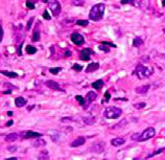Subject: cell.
Returning a JSON list of instances; mask_svg holds the SVG:
<instances>
[{"label": "cell", "instance_id": "obj_1", "mask_svg": "<svg viewBox=\"0 0 165 160\" xmlns=\"http://www.w3.org/2000/svg\"><path fill=\"white\" fill-rule=\"evenodd\" d=\"M105 10H106L105 3H98L96 6H93L92 9L90 10V13H89L90 20H92L94 22L100 21L103 19V15H105Z\"/></svg>", "mask_w": 165, "mask_h": 160}, {"label": "cell", "instance_id": "obj_2", "mask_svg": "<svg viewBox=\"0 0 165 160\" xmlns=\"http://www.w3.org/2000/svg\"><path fill=\"white\" fill-rule=\"evenodd\" d=\"M121 114H122V110H121L120 108L111 106V107L106 108L105 112H103V116L109 119H117L120 117Z\"/></svg>", "mask_w": 165, "mask_h": 160}, {"label": "cell", "instance_id": "obj_3", "mask_svg": "<svg viewBox=\"0 0 165 160\" xmlns=\"http://www.w3.org/2000/svg\"><path fill=\"white\" fill-rule=\"evenodd\" d=\"M152 72H153V71L149 70L148 68H146L145 66H143L141 64L137 65L136 70H135L136 75L138 77V78H140V80H143V78L149 77V75L152 74Z\"/></svg>", "mask_w": 165, "mask_h": 160}, {"label": "cell", "instance_id": "obj_4", "mask_svg": "<svg viewBox=\"0 0 165 160\" xmlns=\"http://www.w3.org/2000/svg\"><path fill=\"white\" fill-rule=\"evenodd\" d=\"M155 134H156V131H155V129L153 128V127H149V128L145 129V130H144V131L140 134L138 141H145V140H148V139L153 138V137L155 136Z\"/></svg>", "mask_w": 165, "mask_h": 160}, {"label": "cell", "instance_id": "obj_5", "mask_svg": "<svg viewBox=\"0 0 165 160\" xmlns=\"http://www.w3.org/2000/svg\"><path fill=\"white\" fill-rule=\"evenodd\" d=\"M48 6L51 10L53 16H58L61 12V4L58 0H48Z\"/></svg>", "mask_w": 165, "mask_h": 160}, {"label": "cell", "instance_id": "obj_6", "mask_svg": "<svg viewBox=\"0 0 165 160\" xmlns=\"http://www.w3.org/2000/svg\"><path fill=\"white\" fill-rule=\"evenodd\" d=\"M105 146H106L105 142H100L99 141V142H96V143H93L89 150H90V152L99 154V153H101V152L105 151Z\"/></svg>", "mask_w": 165, "mask_h": 160}, {"label": "cell", "instance_id": "obj_7", "mask_svg": "<svg viewBox=\"0 0 165 160\" xmlns=\"http://www.w3.org/2000/svg\"><path fill=\"white\" fill-rule=\"evenodd\" d=\"M71 41L74 43L75 45H77V46H81V45H83L84 43H85V39H84L83 36L78 34V32H73V34L71 35Z\"/></svg>", "mask_w": 165, "mask_h": 160}, {"label": "cell", "instance_id": "obj_8", "mask_svg": "<svg viewBox=\"0 0 165 160\" xmlns=\"http://www.w3.org/2000/svg\"><path fill=\"white\" fill-rule=\"evenodd\" d=\"M43 135L41 133H38V132H34V131H25L22 133V137L25 139L28 138H38V137H42Z\"/></svg>", "mask_w": 165, "mask_h": 160}, {"label": "cell", "instance_id": "obj_9", "mask_svg": "<svg viewBox=\"0 0 165 160\" xmlns=\"http://www.w3.org/2000/svg\"><path fill=\"white\" fill-rule=\"evenodd\" d=\"M45 85H46V87H48L49 89H51V90H55V91H63L62 88L60 87V85L58 84L57 82H54V81H51V80H48L45 82Z\"/></svg>", "mask_w": 165, "mask_h": 160}, {"label": "cell", "instance_id": "obj_10", "mask_svg": "<svg viewBox=\"0 0 165 160\" xmlns=\"http://www.w3.org/2000/svg\"><path fill=\"white\" fill-rule=\"evenodd\" d=\"M91 53H92V51L89 48H85L80 52V59L83 61H90Z\"/></svg>", "mask_w": 165, "mask_h": 160}, {"label": "cell", "instance_id": "obj_11", "mask_svg": "<svg viewBox=\"0 0 165 160\" xmlns=\"http://www.w3.org/2000/svg\"><path fill=\"white\" fill-rule=\"evenodd\" d=\"M85 142H86L85 137L78 136L77 138H75L74 140L71 142L70 147H71V148H77V147H81V146H83V144H85Z\"/></svg>", "mask_w": 165, "mask_h": 160}, {"label": "cell", "instance_id": "obj_12", "mask_svg": "<svg viewBox=\"0 0 165 160\" xmlns=\"http://www.w3.org/2000/svg\"><path fill=\"white\" fill-rule=\"evenodd\" d=\"M98 68H99V64L98 63H96V62H92V63H90L88 66H87V68H86V72H93V71H95V70H97Z\"/></svg>", "mask_w": 165, "mask_h": 160}, {"label": "cell", "instance_id": "obj_13", "mask_svg": "<svg viewBox=\"0 0 165 160\" xmlns=\"http://www.w3.org/2000/svg\"><path fill=\"white\" fill-rule=\"evenodd\" d=\"M126 142V139L124 138H120V137H118V138H114L111 140V144H112L113 147H120V146H122V144Z\"/></svg>", "mask_w": 165, "mask_h": 160}, {"label": "cell", "instance_id": "obj_14", "mask_svg": "<svg viewBox=\"0 0 165 160\" xmlns=\"http://www.w3.org/2000/svg\"><path fill=\"white\" fill-rule=\"evenodd\" d=\"M32 144L36 148H39V147H44L45 144H46V141L43 140L41 137H38V138H36L34 141L32 142Z\"/></svg>", "mask_w": 165, "mask_h": 160}, {"label": "cell", "instance_id": "obj_15", "mask_svg": "<svg viewBox=\"0 0 165 160\" xmlns=\"http://www.w3.org/2000/svg\"><path fill=\"white\" fill-rule=\"evenodd\" d=\"M15 104H16V107H18V108H21V107H24L25 105L27 104V101L25 98L23 97H17L16 100H15Z\"/></svg>", "mask_w": 165, "mask_h": 160}, {"label": "cell", "instance_id": "obj_16", "mask_svg": "<svg viewBox=\"0 0 165 160\" xmlns=\"http://www.w3.org/2000/svg\"><path fill=\"white\" fill-rule=\"evenodd\" d=\"M18 138H19V135H18L17 133H11V134H7V135L6 136V140L7 142L16 141Z\"/></svg>", "mask_w": 165, "mask_h": 160}, {"label": "cell", "instance_id": "obj_17", "mask_svg": "<svg viewBox=\"0 0 165 160\" xmlns=\"http://www.w3.org/2000/svg\"><path fill=\"white\" fill-rule=\"evenodd\" d=\"M148 89H149V85L140 86V87H137L136 88V92L139 93V94H145V93L148 91Z\"/></svg>", "mask_w": 165, "mask_h": 160}, {"label": "cell", "instance_id": "obj_18", "mask_svg": "<svg viewBox=\"0 0 165 160\" xmlns=\"http://www.w3.org/2000/svg\"><path fill=\"white\" fill-rule=\"evenodd\" d=\"M96 98H97V94H96L95 92H93V91H89L87 93V101L88 103H92V101H94Z\"/></svg>", "mask_w": 165, "mask_h": 160}, {"label": "cell", "instance_id": "obj_19", "mask_svg": "<svg viewBox=\"0 0 165 160\" xmlns=\"http://www.w3.org/2000/svg\"><path fill=\"white\" fill-rule=\"evenodd\" d=\"M141 45H143V40L140 37H136L133 40V46L134 47H140Z\"/></svg>", "mask_w": 165, "mask_h": 160}, {"label": "cell", "instance_id": "obj_20", "mask_svg": "<svg viewBox=\"0 0 165 160\" xmlns=\"http://www.w3.org/2000/svg\"><path fill=\"white\" fill-rule=\"evenodd\" d=\"M83 121H84V124L91 126V124H93L95 123V118L94 117H91V116H87V117H84L83 118Z\"/></svg>", "mask_w": 165, "mask_h": 160}, {"label": "cell", "instance_id": "obj_21", "mask_svg": "<svg viewBox=\"0 0 165 160\" xmlns=\"http://www.w3.org/2000/svg\"><path fill=\"white\" fill-rule=\"evenodd\" d=\"M103 86V80H97L94 83H92V87L94 89H100Z\"/></svg>", "mask_w": 165, "mask_h": 160}, {"label": "cell", "instance_id": "obj_22", "mask_svg": "<svg viewBox=\"0 0 165 160\" xmlns=\"http://www.w3.org/2000/svg\"><path fill=\"white\" fill-rule=\"evenodd\" d=\"M1 74L6 75V77H9V78H17L18 77V73L11 72V71H3V70H2L1 71Z\"/></svg>", "mask_w": 165, "mask_h": 160}, {"label": "cell", "instance_id": "obj_23", "mask_svg": "<svg viewBox=\"0 0 165 160\" xmlns=\"http://www.w3.org/2000/svg\"><path fill=\"white\" fill-rule=\"evenodd\" d=\"M26 52L28 53V55H35V53L37 52V48L32 46V45H27V46H26Z\"/></svg>", "mask_w": 165, "mask_h": 160}, {"label": "cell", "instance_id": "obj_24", "mask_svg": "<svg viewBox=\"0 0 165 160\" xmlns=\"http://www.w3.org/2000/svg\"><path fill=\"white\" fill-rule=\"evenodd\" d=\"M38 158L39 159H49V155H48V152L47 151H42V152H40V154H39V156H38Z\"/></svg>", "mask_w": 165, "mask_h": 160}, {"label": "cell", "instance_id": "obj_25", "mask_svg": "<svg viewBox=\"0 0 165 160\" xmlns=\"http://www.w3.org/2000/svg\"><path fill=\"white\" fill-rule=\"evenodd\" d=\"M32 41H34V42L40 41V32H39V30H35V32H34V35H32Z\"/></svg>", "mask_w": 165, "mask_h": 160}, {"label": "cell", "instance_id": "obj_26", "mask_svg": "<svg viewBox=\"0 0 165 160\" xmlns=\"http://www.w3.org/2000/svg\"><path fill=\"white\" fill-rule=\"evenodd\" d=\"M86 0H72V4L75 6H83Z\"/></svg>", "mask_w": 165, "mask_h": 160}, {"label": "cell", "instance_id": "obj_27", "mask_svg": "<svg viewBox=\"0 0 165 160\" xmlns=\"http://www.w3.org/2000/svg\"><path fill=\"white\" fill-rule=\"evenodd\" d=\"M62 70V67H51L49 69V71H50V73H51V74H58V73L60 72V71Z\"/></svg>", "mask_w": 165, "mask_h": 160}, {"label": "cell", "instance_id": "obj_28", "mask_svg": "<svg viewBox=\"0 0 165 160\" xmlns=\"http://www.w3.org/2000/svg\"><path fill=\"white\" fill-rule=\"evenodd\" d=\"M164 150H165L164 148L157 150V151H155V152H153V153H151L149 155H148V157H146V158H151V157H153V156H156V155H158L159 153H162V152H163Z\"/></svg>", "mask_w": 165, "mask_h": 160}, {"label": "cell", "instance_id": "obj_29", "mask_svg": "<svg viewBox=\"0 0 165 160\" xmlns=\"http://www.w3.org/2000/svg\"><path fill=\"white\" fill-rule=\"evenodd\" d=\"M77 24L80 25V26H87V25L89 24V21L88 20H77Z\"/></svg>", "mask_w": 165, "mask_h": 160}, {"label": "cell", "instance_id": "obj_30", "mask_svg": "<svg viewBox=\"0 0 165 160\" xmlns=\"http://www.w3.org/2000/svg\"><path fill=\"white\" fill-rule=\"evenodd\" d=\"M75 100H77V101H80V105H81V106H84V107H85L86 101L83 98V96H81V95H77V96H75Z\"/></svg>", "mask_w": 165, "mask_h": 160}, {"label": "cell", "instance_id": "obj_31", "mask_svg": "<svg viewBox=\"0 0 165 160\" xmlns=\"http://www.w3.org/2000/svg\"><path fill=\"white\" fill-rule=\"evenodd\" d=\"M144 107H146V103H138V104H135L134 105V108L135 109H142V108H144Z\"/></svg>", "mask_w": 165, "mask_h": 160}, {"label": "cell", "instance_id": "obj_32", "mask_svg": "<svg viewBox=\"0 0 165 160\" xmlns=\"http://www.w3.org/2000/svg\"><path fill=\"white\" fill-rule=\"evenodd\" d=\"M121 4H131V6H135V1L134 0H121Z\"/></svg>", "mask_w": 165, "mask_h": 160}, {"label": "cell", "instance_id": "obj_33", "mask_svg": "<svg viewBox=\"0 0 165 160\" xmlns=\"http://www.w3.org/2000/svg\"><path fill=\"white\" fill-rule=\"evenodd\" d=\"M126 124V119H122V121H121V123H118L117 124H115V126H113V128L112 129H116V128H118V127H122L123 124Z\"/></svg>", "mask_w": 165, "mask_h": 160}, {"label": "cell", "instance_id": "obj_34", "mask_svg": "<svg viewBox=\"0 0 165 160\" xmlns=\"http://www.w3.org/2000/svg\"><path fill=\"white\" fill-rule=\"evenodd\" d=\"M72 69H74L75 71H81L83 69V66L82 65H78V64H74L72 66Z\"/></svg>", "mask_w": 165, "mask_h": 160}, {"label": "cell", "instance_id": "obj_35", "mask_svg": "<svg viewBox=\"0 0 165 160\" xmlns=\"http://www.w3.org/2000/svg\"><path fill=\"white\" fill-rule=\"evenodd\" d=\"M43 18H44V19H46V20H50V19H51V17H50L49 13H48L46 10H45L44 13H43Z\"/></svg>", "mask_w": 165, "mask_h": 160}, {"label": "cell", "instance_id": "obj_36", "mask_svg": "<svg viewBox=\"0 0 165 160\" xmlns=\"http://www.w3.org/2000/svg\"><path fill=\"white\" fill-rule=\"evenodd\" d=\"M26 6L28 7V9H30V10H34L35 9V4L32 3V1H29V0H27V1H26Z\"/></svg>", "mask_w": 165, "mask_h": 160}, {"label": "cell", "instance_id": "obj_37", "mask_svg": "<svg viewBox=\"0 0 165 160\" xmlns=\"http://www.w3.org/2000/svg\"><path fill=\"white\" fill-rule=\"evenodd\" d=\"M32 22H34V18H30L29 21H28V23H27V25H26V29H27V30H29L30 29H32Z\"/></svg>", "mask_w": 165, "mask_h": 160}, {"label": "cell", "instance_id": "obj_38", "mask_svg": "<svg viewBox=\"0 0 165 160\" xmlns=\"http://www.w3.org/2000/svg\"><path fill=\"white\" fill-rule=\"evenodd\" d=\"M99 49L103 50L106 52H109V48L106 47V44H103V43H101V45H99Z\"/></svg>", "mask_w": 165, "mask_h": 160}, {"label": "cell", "instance_id": "obj_39", "mask_svg": "<svg viewBox=\"0 0 165 160\" xmlns=\"http://www.w3.org/2000/svg\"><path fill=\"white\" fill-rule=\"evenodd\" d=\"M61 120H62L63 123H67V121H74V120H72V118L71 117H63Z\"/></svg>", "mask_w": 165, "mask_h": 160}, {"label": "cell", "instance_id": "obj_40", "mask_svg": "<svg viewBox=\"0 0 165 160\" xmlns=\"http://www.w3.org/2000/svg\"><path fill=\"white\" fill-rule=\"evenodd\" d=\"M139 136H140V134H134L132 138H133L134 140H136V139H137V140H138V139H139Z\"/></svg>", "mask_w": 165, "mask_h": 160}, {"label": "cell", "instance_id": "obj_41", "mask_svg": "<svg viewBox=\"0 0 165 160\" xmlns=\"http://www.w3.org/2000/svg\"><path fill=\"white\" fill-rule=\"evenodd\" d=\"M106 100L107 101H109V100H110V93H109V91H106Z\"/></svg>", "mask_w": 165, "mask_h": 160}, {"label": "cell", "instance_id": "obj_42", "mask_svg": "<svg viewBox=\"0 0 165 160\" xmlns=\"http://www.w3.org/2000/svg\"><path fill=\"white\" fill-rule=\"evenodd\" d=\"M72 53H71V51H69V50H66V52H65V55L66 57H69V55H71Z\"/></svg>", "mask_w": 165, "mask_h": 160}, {"label": "cell", "instance_id": "obj_43", "mask_svg": "<svg viewBox=\"0 0 165 160\" xmlns=\"http://www.w3.org/2000/svg\"><path fill=\"white\" fill-rule=\"evenodd\" d=\"M13 124H14V121H13V120H9V121H7V123H6V127L12 126Z\"/></svg>", "mask_w": 165, "mask_h": 160}, {"label": "cell", "instance_id": "obj_44", "mask_svg": "<svg viewBox=\"0 0 165 160\" xmlns=\"http://www.w3.org/2000/svg\"><path fill=\"white\" fill-rule=\"evenodd\" d=\"M9 93H12V90H6L3 92V94H9Z\"/></svg>", "mask_w": 165, "mask_h": 160}, {"label": "cell", "instance_id": "obj_45", "mask_svg": "<svg viewBox=\"0 0 165 160\" xmlns=\"http://www.w3.org/2000/svg\"><path fill=\"white\" fill-rule=\"evenodd\" d=\"M2 39H3V29L1 27V41H2Z\"/></svg>", "mask_w": 165, "mask_h": 160}, {"label": "cell", "instance_id": "obj_46", "mask_svg": "<svg viewBox=\"0 0 165 160\" xmlns=\"http://www.w3.org/2000/svg\"><path fill=\"white\" fill-rule=\"evenodd\" d=\"M7 115H9V116H12V115H13V112H12V111H9V112H7Z\"/></svg>", "mask_w": 165, "mask_h": 160}, {"label": "cell", "instance_id": "obj_47", "mask_svg": "<svg viewBox=\"0 0 165 160\" xmlns=\"http://www.w3.org/2000/svg\"><path fill=\"white\" fill-rule=\"evenodd\" d=\"M163 6H165V0H163Z\"/></svg>", "mask_w": 165, "mask_h": 160}]
</instances>
